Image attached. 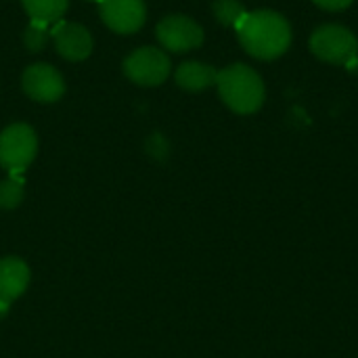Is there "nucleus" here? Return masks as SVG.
<instances>
[{"label": "nucleus", "instance_id": "f257e3e1", "mask_svg": "<svg viewBox=\"0 0 358 358\" xmlns=\"http://www.w3.org/2000/svg\"><path fill=\"white\" fill-rule=\"evenodd\" d=\"M235 29L245 52L260 61H273L285 55L292 44L289 21L275 10L260 8L245 13Z\"/></svg>", "mask_w": 358, "mask_h": 358}, {"label": "nucleus", "instance_id": "f03ea898", "mask_svg": "<svg viewBox=\"0 0 358 358\" xmlns=\"http://www.w3.org/2000/svg\"><path fill=\"white\" fill-rule=\"evenodd\" d=\"M216 86L224 105L239 115L256 113L266 99V88L260 73L243 63H235L218 71Z\"/></svg>", "mask_w": 358, "mask_h": 358}, {"label": "nucleus", "instance_id": "7ed1b4c3", "mask_svg": "<svg viewBox=\"0 0 358 358\" xmlns=\"http://www.w3.org/2000/svg\"><path fill=\"white\" fill-rule=\"evenodd\" d=\"M310 50L325 63L348 65L358 57V40L348 27L340 23H325L313 31Z\"/></svg>", "mask_w": 358, "mask_h": 358}, {"label": "nucleus", "instance_id": "20e7f679", "mask_svg": "<svg viewBox=\"0 0 358 358\" xmlns=\"http://www.w3.org/2000/svg\"><path fill=\"white\" fill-rule=\"evenodd\" d=\"M38 138L27 124H10L0 132V166L10 174H21L36 157Z\"/></svg>", "mask_w": 358, "mask_h": 358}, {"label": "nucleus", "instance_id": "39448f33", "mask_svg": "<svg viewBox=\"0 0 358 358\" xmlns=\"http://www.w3.org/2000/svg\"><path fill=\"white\" fill-rule=\"evenodd\" d=\"M124 73L138 86H159L170 76V59L162 48L143 46L126 57Z\"/></svg>", "mask_w": 358, "mask_h": 358}, {"label": "nucleus", "instance_id": "423d86ee", "mask_svg": "<svg viewBox=\"0 0 358 358\" xmlns=\"http://www.w3.org/2000/svg\"><path fill=\"white\" fill-rule=\"evenodd\" d=\"M157 40L164 48L172 52H187L203 42V29L191 17L185 15H168L155 27Z\"/></svg>", "mask_w": 358, "mask_h": 358}, {"label": "nucleus", "instance_id": "0eeeda50", "mask_svg": "<svg viewBox=\"0 0 358 358\" xmlns=\"http://www.w3.org/2000/svg\"><path fill=\"white\" fill-rule=\"evenodd\" d=\"M21 86H23L25 94L38 103H55L65 92L63 76L52 65H46V63L29 65L23 71Z\"/></svg>", "mask_w": 358, "mask_h": 358}, {"label": "nucleus", "instance_id": "6e6552de", "mask_svg": "<svg viewBox=\"0 0 358 358\" xmlns=\"http://www.w3.org/2000/svg\"><path fill=\"white\" fill-rule=\"evenodd\" d=\"M99 13L105 25L117 34H134L145 25L147 19L143 0H101Z\"/></svg>", "mask_w": 358, "mask_h": 358}, {"label": "nucleus", "instance_id": "1a4fd4ad", "mask_svg": "<svg viewBox=\"0 0 358 358\" xmlns=\"http://www.w3.org/2000/svg\"><path fill=\"white\" fill-rule=\"evenodd\" d=\"M55 48L67 61H84L92 52V36L80 23H57L50 29Z\"/></svg>", "mask_w": 358, "mask_h": 358}, {"label": "nucleus", "instance_id": "9d476101", "mask_svg": "<svg viewBox=\"0 0 358 358\" xmlns=\"http://www.w3.org/2000/svg\"><path fill=\"white\" fill-rule=\"evenodd\" d=\"M29 283V268L19 258L0 260V317L6 315L8 306L25 292Z\"/></svg>", "mask_w": 358, "mask_h": 358}, {"label": "nucleus", "instance_id": "9b49d317", "mask_svg": "<svg viewBox=\"0 0 358 358\" xmlns=\"http://www.w3.org/2000/svg\"><path fill=\"white\" fill-rule=\"evenodd\" d=\"M176 84L189 92H201L210 86L216 84L218 80V71L208 65V63H199V61H187L176 69Z\"/></svg>", "mask_w": 358, "mask_h": 358}, {"label": "nucleus", "instance_id": "f8f14e48", "mask_svg": "<svg viewBox=\"0 0 358 358\" xmlns=\"http://www.w3.org/2000/svg\"><path fill=\"white\" fill-rule=\"evenodd\" d=\"M29 19L42 23H55L67 10V0H21Z\"/></svg>", "mask_w": 358, "mask_h": 358}, {"label": "nucleus", "instance_id": "ddd939ff", "mask_svg": "<svg viewBox=\"0 0 358 358\" xmlns=\"http://www.w3.org/2000/svg\"><path fill=\"white\" fill-rule=\"evenodd\" d=\"M212 10L216 21L224 27H237L243 15L248 13L241 0H214Z\"/></svg>", "mask_w": 358, "mask_h": 358}, {"label": "nucleus", "instance_id": "4468645a", "mask_svg": "<svg viewBox=\"0 0 358 358\" xmlns=\"http://www.w3.org/2000/svg\"><path fill=\"white\" fill-rule=\"evenodd\" d=\"M21 199H23V176L10 174L0 182V208L13 210L21 203Z\"/></svg>", "mask_w": 358, "mask_h": 358}, {"label": "nucleus", "instance_id": "2eb2a0df", "mask_svg": "<svg viewBox=\"0 0 358 358\" xmlns=\"http://www.w3.org/2000/svg\"><path fill=\"white\" fill-rule=\"evenodd\" d=\"M50 40V29H48V23H42V21H29V25L25 27V34H23V44L27 50L31 52H40Z\"/></svg>", "mask_w": 358, "mask_h": 358}, {"label": "nucleus", "instance_id": "dca6fc26", "mask_svg": "<svg viewBox=\"0 0 358 358\" xmlns=\"http://www.w3.org/2000/svg\"><path fill=\"white\" fill-rule=\"evenodd\" d=\"M147 147H149V153H151L153 157H164V155L168 153V143L164 141L162 134H153V136L149 138Z\"/></svg>", "mask_w": 358, "mask_h": 358}, {"label": "nucleus", "instance_id": "f3484780", "mask_svg": "<svg viewBox=\"0 0 358 358\" xmlns=\"http://www.w3.org/2000/svg\"><path fill=\"white\" fill-rule=\"evenodd\" d=\"M317 6L325 8V10H344L348 8L355 0H313Z\"/></svg>", "mask_w": 358, "mask_h": 358}, {"label": "nucleus", "instance_id": "a211bd4d", "mask_svg": "<svg viewBox=\"0 0 358 358\" xmlns=\"http://www.w3.org/2000/svg\"><path fill=\"white\" fill-rule=\"evenodd\" d=\"M92 2H101V0H92Z\"/></svg>", "mask_w": 358, "mask_h": 358}]
</instances>
